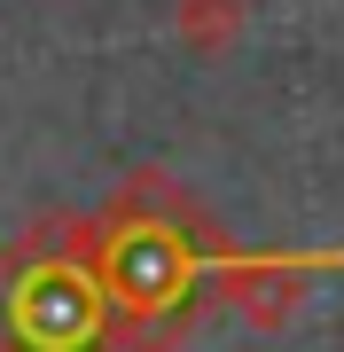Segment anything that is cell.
<instances>
[{
    "label": "cell",
    "mask_w": 344,
    "mask_h": 352,
    "mask_svg": "<svg viewBox=\"0 0 344 352\" xmlns=\"http://www.w3.org/2000/svg\"><path fill=\"white\" fill-rule=\"evenodd\" d=\"M321 274H344V251H227L211 266V289L227 298V314L242 329L274 337V329L297 321L306 282H321Z\"/></svg>",
    "instance_id": "6da1fadb"
},
{
    "label": "cell",
    "mask_w": 344,
    "mask_h": 352,
    "mask_svg": "<svg viewBox=\"0 0 344 352\" xmlns=\"http://www.w3.org/2000/svg\"><path fill=\"white\" fill-rule=\"evenodd\" d=\"M242 24H251V0H172V39L204 63H219L235 47Z\"/></svg>",
    "instance_id": "7a4b0ae2"
}]
</instances>
